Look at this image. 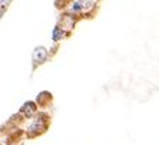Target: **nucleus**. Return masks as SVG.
<instances>
[{"label":"nucleus","mask_w":159,"mask_h":145,"mask_svg":"<svg viewBox=\"0 0 159 145\" xmlns=\"http://www.w3.org/2000/svg\"><path fill=\"white\" fill-rule=\"evenodd\" d=\"M0 145H2V144H0Z\"/></svg>","instance_id":"9"},{"label":"nucleus","mask_w":159,"mask_h":145,"mask_svg":"<svg viewBox=\"0 0 159 145\" xmlns=\"http://www.w3.org/2000/svg\"><path fill=\"white\" fill-rule=\"evenodd\" d=\"M49 59V50L44 46H37L34 48L33 53H32V62H33V71L37 66L43 65L46 60Z\"/></svg>","instance_id":"4"},{"label":"nucleus","mask_w":159,"mask_h":145,"mask_svg":"<svg viewBox=\"0 0 159 145\" xmlns=\"http://www.w3.org/2000/svg\"><path fill=\"white\" fill-rule=\"evenodd\" d=\"M49 124H50V118H49L48 114H44V112L36 114L32 119V122L29 124V127H27V137L34 138L37 135L43 134L44 131L48 129Z\"/></svg>","instance_id":"2"},{"label":"nucleus","mask_w":159,"mask_h":145,"mask_svg":"<svg viewBox=\"0 0 159 145\" xmlns=\"http://www.w3.org/2000/svg\"><path fill=\"white\" fill-rule=\"evenodd\" d=\"M67 36H69V33H67L66 30H63L60 26H57V25H56L55 29L52 30V39H53V42H60V40H63V39H66Z\"/></svg>","instance_id":"6"},{"label":"nucleus","mask_w":159,"mask_h":145,"mask_svg":"<svg viewBox=\"0 0 159 145\" xmlns=\"http://www.w3.org/2000/svg\"><path fill=\"white\" fill-rule=\"evenodd\" d=\"M19 114H20L23 118H33L37 114V104H34V102H26V104L20 108Z\"/></svg>","instance_id":"5"},{"label":"nucleus","mask_w":159,"mask_h":145,"mask_svg":"<svg viewBox=\"0 0 159 145\" xmlns=\"http://www.w3.org/2000/svg\"><path fill=\"white\" fill-rule=\"evenodd\" d=\"M76 23H78V20H76L73 16L69 15L67 12H62L59 16V20H57V26H60L63 30H66L67 33L70 35L72 30L76 26Z\"/></svg>","instance_id":"3"},{"label":"nucleus","mask_w":159,"mask_h":145,"mask_svg":"<svg viewBox=\"0 0 159 145\" xmlns=\"http://www.w3.org/2000/svg\"><path fill=\"white\" fill-rule=\"evenodd\" d=\"M72 2H73V0H55V6L57 10L65 12L67 7H69V4H70Z\"/></svg>","instance_id":"7"},{"label":"nucleus","mask_w":159,"mask_h":145,"mask_svg":"<svg viewBox=\"0 0 159 145\" xmlns=\"http://www.w3.org/2000/svg\"><path fill=\"white\" fill-rule=\"evenodd\" d=\"M11 3V0H0V10L4 12L9 7V4Z\"/></svg>","instance_id":"8"},{"label":"nucleus","mask_w":159,"mask_h":145,"mask_svg":"<svg viewBox=\"0 0 159 145\" xmlns=\"http://www.w3.org/2000/svg\"><path fill=\"white\" fill-rule=\"evenodd\" d=\"M98 0H73L65 12L72 15L79 22L83 17H92V15L98 12Z\"/></svg>","instance_id":"1"}]
</instances>
